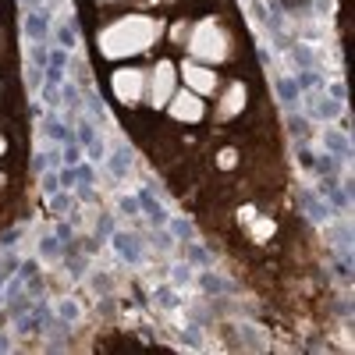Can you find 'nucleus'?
I'll list each match as a JSON object with an SVG mask.
<instances>
[{
    "label": "nucleus",
    "instance_id": "9",
    "mask_svg": "<svg viewBox=\"0 0 355 355\" xmlns=\"http://www.w3.org/2000/svg\"><path fill=\"white\" fill-rule=\"evenodd\" d=\"M277 224H270V220H266V224H256V239H266V234H270Z\"/></svg>",
    "mask_w": 355,
    "mask_h": 355
},
{
    "label": "nucleus",
    "instance_id": "10",
    "mask_svg": "<svg viewBox=\"0 0 355 355\" xmlns=\"http://www.w3.org/2000/svg\"><path fill=\"white\" fill-rule=\"evenodd\" d=\"M0 153H4V139H0Z\"/></svg>",
    "mask_w": 355,
    "mask_h": 355
},
{
    "label": "nucleus",
    "instance_id": "7",
    "mask_svg": "<svg viewBox=\"0 0 355 355\" xmlns=\"http://www.w3.org/2000/svg\"><path fill=\"white\" fill-rule=\"evenodd\" d=\"M153 93H150V103L153 107H164L171 96H174V64L171 61H160L157 68H153Z\"/></svg>",
    "mask_w": 355,
    "mask_h": 355
},
{
    "label": "nucleus",
    "instance_id": "5",
    "mask_svg": "<svg viewBox=\"0 0 355 355\" xmlns=\"http://www.w3.org/2000/svg\"><path fill=\"white\" fill-rule=\"evenodd\" d=\"M245 103H249L245 82H231V85L224 89L220 103H217V121H231V117H239V114L245 110Z\"/></svg>",
    "mask_w": 355,
    "mask_h": 355
},
{
    "label": "nucleus",
    "instance_id": "3",
    "mask_svg": "<svg viewBox=\"0 0 355 355\" xmlns=\"http://www.w3.org/2000/svg\"><path fill=\"white\" fill-rule=\"evenodd\" d=\"M114 96L121 100L125 107H135L142 96H146V75L142 71H135V68H121L114 75Z\"/></svg>",
    "mask_w": 355,
    "mask_h": 355
},
{
    "label": "nucleus",
    "instance_id": "4",
    "mask_svg": "<svg viewBox=\"0 0 355 355\" xmlns=\"http://www.w3.org/2000/svg\"><path fill=\"white\" fill-rule=\"evenodd\" d=\"M182 78H185V85L192 89L196 96L217 93V85H220V75H217V71L202 68V64H196V61H185V64H182Z\"/></svg>",
    "mask_w": 355,
    "mask_h": 355
},
{
    "label": "nucleus",
    "instance_id": "6",
    "mask_svg": "<svg viewBox=\"0 0 355 355\" xmlns=\"http://www.w3.org/2000/svg\"><path fill=\"white\" fill-rule=\"evenodd\" d=\"M171 117H174V121H202V100L192 93V89H185V93H174L171 96Z\"/></svg>",
    "mask_w": 355,
    "mask_h": 355
},
{
    "label": "nucleus",
    "instance_id": "1",
    "mask_svg": "<svg viewBox=\"0 0 355 355\" xmlns=\"http://www.w3.org/2000/svg\"><path fill=\"white\" fill-rule=\"evenodd\" d=\"M164 33V21L153 18H142V15H128V18H117L110 21L103 33H100V53L103 57H132V53H146Z\"/></svg>",
    "mask_w": 355,
    "mask_h": 355
},
{
    "label": "nucleus",
    "instance_id": "8",
    "mask_svg": "<svg viewBox=\"0 0 355 355\" xmlns=\"http://www.w3.org/2000/svg\"><path fill=\"white\" fill-rule=\"evenodd\" d=\"M234 160H239V153H234V150H220L217 153V164L220 167H234Z\"/></svg>",
    "mask_w": 355,
    "mask_h": 355
},
{
    "label": "nucleus",
    "instance_id": "2",
    "mask_svg": "<svg viewBox=\"0 0 355 355\" xmlns=\"http://www.w3.org/2000/svg\"><path fill=\"white\" fill-rule=\"evenodd\" d=\"M227 33L214 21V18H206L192 28V36H189V53H192V61H206V64H220L224 57H227Z\"/></svg>",
    "mask_w": 355,
    "mask_h": 355
}]
</instances>
